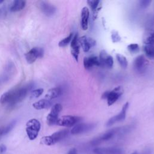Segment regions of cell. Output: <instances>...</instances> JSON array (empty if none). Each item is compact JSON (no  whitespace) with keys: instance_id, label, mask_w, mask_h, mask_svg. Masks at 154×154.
Returning a JSON list of instances; mask_svg holds the SVG:
<instances>
[{"instance_id":"obj_1","label":"cell","mask_w":154,"mask_h":154,"mask_svg":"<svg viewBox=\"0 0 154 154\" xmlns=\"http://www.w3.org/2000/svg\"><path fill=\"white\" fill-rule=\"evenodd\" d=\"M34 87V85L33 83H30L27 84L25 86L22 87L20 88L16 89L13 90H12V99L9 104L10 107H13L17 104H18L19 102L23 101L26 96L27 95L28 92L29 90H31Z\"/></svg>"},{"instance_id":"obj_2","label":"cell","mask_w":154,"mask_h":154,"mask_svg":"<svg viewBox=\"0 0 154 154\" xmlns=\"http://www.w3.org/2000/svg\"><path fill=\"white\" fill-rule=\"evenodd\" d=\"M69 133V130L62 129L55 132L52 135L43 137L41 139V142L47 146H52L66 138Z\"/></svg>"},{"instance_id":"obj_3","label":"cell","mask_w":154,"mask_h":154,"mask_svg":"<svg viewBox=\"0 0 154 154\" xmlns=\"http://www.w3.org/2000/svg\"><path fill=\"white\" fill-rule=\"evenodd\" d=\"M41 124L36 119H32L26 124V133L30 140H35L38 136Z\"/></svg>"},{"instance_id":"obj_4","label":"cell","mask_w":154,"mask_h":154,"mask_svg":"<svg viewBox=\"0 0 154 154\" xmlns=\"http://www.w3.org/2000/svg\"><path fill=\"white\" fill-rule=\"evenodd\" d=\"M123 93V90L121 86L114 89L111 91H106L102 95V99H107V104L111 106L119 99Z\"/></svg>"},{"instance_id":"obj_5","label":"cell","mask_w":154,"mask_h":154,"mask_svg":"<svg viewBox=\"0 0 154 154\" xmlns=\"http://www.w3.org/2000/svg\"><path fill=\"white\" fill-rule=\"evenodd\" d=\"M81 120V117L74 116H63L59 118L57 122V125L61 127H74Z\"/></svg>"},{"instance_id":"obj_6","label":"cell","mask_w":154,"mask_h":154,"mask_svg":"<svg viewBox=\"0 0 154 154\" xmlns=\"http://www.w3.org/2000/svg\"><path fill=\"white\" fill-rule=\"evenodd\" d=\"M121 130V128H114L110 131H107V133L100 135L98 137H96L90 141V144L92 146H97L102 142L109 140L111 139L114 136L119 133V131Z\"/></svg>"},{"instance_id":"obj_7","label":"cell","mask_w":154,"mask_h":154,"mask_svg":"<svg viewBox=\"0 0 154 154\" xmlns=\"http://www.w3.org/2000/svg\"><path fill=\"white\" fill-rule=\"evenodd\" d=\"M62 110V105L60 104H56L53 106L50 113L47 117V123L49 126H52L57 123L59 119V115Z\"/></svg>"},{"instance_id":"obj_8","label":"cell","mask_w":154,"mask_h":154,"mask_svg":"<svg viewBox=\"0 0 154 154\" xmlns=\"http://www.w3.org/2000/svg\"><path fill=\"white\" fill-rule=\"evenodd\" d=\"M128 107H129V103L128 102H126V103L123 105L121 112L117 114V115H115V116L111 117L109 120H108L106 123V126L107 127H109L117 122L124 121L125 118H126L127 112L128 109Z\"/></svg>"},{"instance_id":"obj_9","label":"cell","mask_w":154,"mask_h":154,"mask_svg":"<svg viewBox=\"0 0 154 154\" xmlns=\"http://www.w3.org/2000/svg\"><path fill=\"white\" fill-rule=\"evenodd\" d=\"M44 51L41 48L35 47L30 49L28 52L25 54L27 61L29 64H32L35 62L37 59L42 58L43 56Z\"/></svg>"},{"instance_id":"obj_10","label":"cell","mask_w":154,"mask_h":154,"mask_svg":"<svg viewBox=\"0 0 154 154\" xmlns=\"http://www.w3.org/2000/svg\"><path fill=\"white\" fill-rule=\"evenodd\" d=\"M95 127L94 123H77L71 130V133L73 135L85 133L92 130Z\"/></svg>"},{"instance_id":"obj_11","label":"cell","mask_w":154,"mask_h":154,"mask_svg":"<svg viewBox=\"0 0 154 154\" xmlns=\"http://www.w3.org/2000/svg\"><path fill=\"white\" fill-rule=\"evenodd\" d=\"M79 43L84 52L87 53L91 48L95 47L96 45V41L92 37L83 36L79 37Z\"/></svg>"},{"instance_id":"obj_12","label":"cell","mask_w":154,"mask_h":154,"mask_svg":"<svg viewBox=\"0 0 154 154\" xmlns=\"http://www.w3.org/2000/svg\"><path fill=\"white\" fill-rule=\"evenodd\" d=\"M99 59L101 63V66L111 68L114 64V61L112 56L108 54L105 50H102L99 56Z\"/></svg>"},{"instance_id":"obj_13","label":"cell","mask_w":154,"mask_h":154,"mask_svg":"<svg viewBox=\"0 0 154 154\" xmlns=\"http://www.w3.org/2000/svg\"><path fill=\"white\" fill-rule=\"evenodd\" d=\"M71 54L75 60L78 61L79 55V49H80V45L79 43V37L78 35L75 34L74 35L72 41L71 42Z\"/></svg>"},{"instance_id":"obj_14","label":"cell","mask_w":154,"mask_h":154,"mask_svg":"<svg viewBox=\"0 0 154 154\" xmlns=\"http://www.w3.org/2000/svg\"><path fill=\"white\" fill-rule=\"evenodd\" d=\"M96 154H123V151L121 148L116 147H97L93 150Z\"/></svg>"},{"instance_id":"obj_15","label":"cell","mask_w":154,"mask_h":154,"mask_svg":"<svg viewBox=\"0 0 154 154\" xmlns=\"http://www.w3.org/2000/svg\"><path fill=\"white\" fill-rule=\"evenodd\" d=\"M39 7L45 15L48 16L53 15L56 12V8L54 5L46 1L40 2Z\"/></svg>"},{"instance_id":"obj_16","label":"cell","mask_w":154,"mask_h":154,"mask_svg":"<svg viewBox=\"0 0 154 154\" xmlns=\"http://www.w3.org/2000/svg\"><path fill=\"white\" fill-rule=\"evenodd\" d=\"M83 65L85 69H90L95 66H101V63L98 57L92 55L84 59Z\"/></svg>"},{"instance_id":"obj_17","label":"cell","mask_w":154,"mask_h":154,"mask_svg":"<svg viewBox=\"0 0 154 154\" xmlns=\"http://www.w3.org/2000/svg\"><path fill=\"white\" fill-rule=\"evenodd\" d=\"M147 60L144 55H140L137 57L134 61V67L137 72H143L146 69L147 65Z\"/></svg>"},{"instance_id":"obj_18","label":"cell","mask_w":154,"mask_h":154,"mask_svg":"<svg viewBox=\"0 0 154 154\" xmlns=\"http://www.w3.org/2000/svg\"><path fill=\"white\" fill-rule=\"evenodd\" d=\"M89 16L90 12L89 8L87 7H83L81 13V25L83 30H87L88 29Z\"/></svg>"},{"instance_id":"obj_19","label":"cell","mask_w":154,"mask_h":154,"mask_svg":"<svg viewBox=\"0 0 154 154\" xmlns=\"http://www.w3.org/2000/svg\"><path fill=\"white\" fill-rule=\"evenodd\" d=\"M87 3L92 10L93 13V19H95L97 18L100 9H101V7H99L101 1L99 0H88Z\"/></svg>"},{"instance_id":"obj_20","label":"cell","mask_w":154,"mask_h":154,"mask_svg":"<svg viewBox=\"0 0 154 154\" xmlns=\"http://www.w3.org/2000/svg\"><path fill=\"white\" fill-rule=\"evenodd\" d=\"M52 105V102L48 99H41L33 104V107L36 110H40L43 109H48Z\"/></svg>"},{"instance_id":"obj_21","label":"cell","mask_w":154,"mask_h":154,"mask_svg":"<svg viewBox=\"0 0 154 154\" xmlns=\"http://www.w3.org/2000/svg\"><path fill=\"white\" fill-rule=\"evenodd\" d=\"M62 92L61 89L60 87H54L49 89L47 93L45 95V98L48 100L54 99L59 97Z\"/></svg>"},{"instance_id":"obj_22","label":"cell","mask_w":154,"mask_h":154,"mask_svg":"<svg viewBox=\"0 0 154 154\" xmlns=\"http://www.w3.org/2000/svg\"><path fill=\"white\" fill-rule=\"evenodd\" d=\"M26 2L22 0H16L14 1L10 7V11L12 12H17L22 10L25 6Z\"/></svg>"},{"instance_id":"obj_23","label":"cell","mask_w":154,"mask_h":154,"mask_svg":"<svg viewBox=\"0 0 154 154\" xmlns=\"http://www.w3.org/2000/svg\"><path fill=\"white\" fill-rule=\"evenodd\" d=\"M16 123V121H13L9 124L6 125V126H3V127H0V137L9 133L10 131L13 129Z\"/></svg>"},{"instance_id":"obj_24","label":"cell","mask_w":154,"mask_h":154,"mask_svg":"<svg viewBox=\"0 0 154 154\" xmlns=\"http://www.w3.org/2000/svg\"><path fill=\"white\" fill-rule=\"evenodd\" d=\"M12 90L3 93L1 96V98H0V102H1V104H9L10 102L11 101V99H12Z\"/></svg>"},{"instance_id":"obj_25","label":"cell","mask_w":154,"mask_h":154,"mask_svg":"<svg viewBox=\"0 0 154 154\" xmlns=\"http://www.w3.org/2000/svg\"><path fill=\"white\" fill-rule=\"evenodd\" d=\"M144 51L148 58L154 59V46L151 45H145Z\"/></svg>"},{"instance_id":"obj_26","label":"cell","mask_w":154,"mask_h":154,"mask_svg":"<svg viewBox=\"0 0 154 154\" xmlns=\"http://www.w3.org/2000/svg\"><path fill=\"white\" fill-rule=\"evenodd\" d=\"M116 59L120 66H121L123 69H127V67H128V61L127 60V58L123 55L117 54Z\"/></svg>"},{"instance_id":"obj_27","label":"cell","mask_w":154,"mask_h":154,"mask_svg":"<svg viewBox=\"0 0 154 154\" xmlns=\"http://www.w3.org/2000/svg\"><path fill=\"white\" fill-rule=\"evenodd\" d=\"M73 36H74V35H73V33H70L69 36H67L65 38H64L63 39H62L61 41H60L59 42V46L60 47H66L67 45H69V43L71 42Z\"/></svg>"},{"instance_id":"obj_28","label":"cell","mask_w":154,"mask_h":154,"mask_svg":"<svg viewBox=\"0 0 154 154\" xmlns=\"http://www.w3.org/2000/svg\"><path fill=\"white\" fill-rule=\"evenodd\" d=\"M43 89L41 88V89H37L36 90H34L31 92V98H37L40 96H41L42 93H43Z\"/></svg>"},{"instance_id":"obj_29","label":"cell","mask_w":154,"mask_h":154,"mask_svg":"<svg viewBox=\"0 0 154 154\" xmlns=\"http://www.w3.org/2000/svg\"><path fill=\"white\" fill-rule=\"evenodd\" d=\"M144 43L145 45H151L154 46V30L145 39Z\"/></svg>"},{"instance_id":"obj_30","label":"cell","mask_w":154,"mask_h":154,"mask_svg":"<svg viewBox=\"0 0 154 154\" xmlns=\"http://www.w3.org/2000/svg\"><path fill=\"white\" fill-rule=\"evenodd\" d=\"M111 37L112 42L113 43L119 42L121 40V36H120L119 33L115 30H113L111 32Z\"/></svg>"},{"instance_id":"obj_31","label":"cell","mask_w":154,"mask_h":154,"mask_svg":"<svg viewBox=\"0 0 154 154\" xmlns=\"http://www.w3.org/2000/svg\"><path fill=\"white\" fill-rule=\"evenodd\" d=\"M127 48L129 52H131V53H136L139 51V45L137 43L129 44Z\"/></svg>"},{"instance_id":"obj_32","label":"cell","mask_w":154,"mask_h":154,"mask_svg":"<svg viewBox=\"0 0 154 154\" xmlns=\"http://www.w3.org/2000/svg\"><path fill=\"white\" fill-rule=\"evenodd\" d=\"M140 5L142 8H146L148 5L150 4L151 3V1L150 0H141V1H140Z\"/></svg>"},{"instance_id":"obj_33","label":"cell","mask_w":154,"mask_h":154,"mask_svg":"<svg viewBox=\"0 0 154 154\" xmlns=\"http://www.w3.org/2000/svg\"><path fill=\"white\" fill-rule=\"evenodd\" d=\"M7 150V147L4 145H0V153H4Z\"/></svg>"},{"instance_id":"obj_34","label":"cell","mask_w":154,"mask_h":154,"mask_svg":"<svg viewBox=\"0 0 154 154\" xmlns=\"http://www.w3.org/2000/svg\"><path fill=\"white\" fill-rule=\"evenodd\" d=\"M77 151L76 149L73 148V149H72L71 150H70V151L68 152L67 154H77Z\"/></svg>"},{"instance_id":"obj_35","label":"cell","mask_w":154,"mask_h":154,"mask_svg":"<svg viewBox=\"0 0 154 154\" xmlns=\"http://www.w3.org/2000/svg\"><path fill=\"white\" fill-rule=\"evenodd\" d=\"M151 150L149 149H146L143 153L142 154H151Z\"/></svg>"},{"instance_id":"obj_36","label":"cell","mask_w":154,"mask_h":154,"mask_svg":"<svg viewBox=\"0 0 154 154\" xmlns=\"http://www.w3.org/2000/svg\"><path fill=\"white\" fill-rule=\"evenodd\" d=\"M4 2V1H3V0H0V4H1V3H3Z\"/></svg>"},{"instance_id":"obj_37","label":"cell","mask_w":154,"mask_h":154,"mask_svg":"<svg viewBox=\"0 0 154 154\" xmlns=\"http://www.w3.org/2000/svg\"><path fill=\"white\" fill-rule=\"evenodd\" d=\"M132 154H137V153L136 152H134V153H133Z\"/></svg>"}]
</instances>
